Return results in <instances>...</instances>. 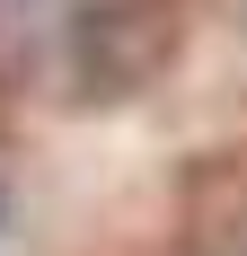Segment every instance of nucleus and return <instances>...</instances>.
I'll use <instances>...</instances> for the list:
<instances>
[]
</instances>
